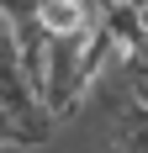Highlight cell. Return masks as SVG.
Wrapping results in <instances>:
<instances>
[]
</instances>
